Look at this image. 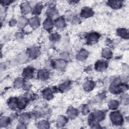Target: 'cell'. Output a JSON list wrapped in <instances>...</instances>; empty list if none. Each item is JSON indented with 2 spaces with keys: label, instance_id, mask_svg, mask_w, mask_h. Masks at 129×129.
<instances>
[{
  "label": "cell",
  "instance_id": "d590c367",
  "mask_svg": "<svg viewBox=\"0 0 129 129\" xmlns=\"http://www.w3.org/2000/svg\"><path fill=\"white\" fill-rule=\"evenodd\" d=\"M52 36V40H56L57 39V37H58V36L56 34H54Z\"/></svg>",
  "mask_w": 129,
  "mask_h": 129
},
{
  "label": "cell",
  "instance_id": "8d00e7d4",
  "mask_svg": "<svg viewBox=\"0 0 129 129\" xmlns=\"http://www.w3.org/2000/svg\"><path fill=\"white\" fill-rule=\"evenodd\" d=\"M16 22L15 20H12V21H11L10 24H11V25H13H13H14L15 24H16Z\"/></svg>",
  "mask_w": 129,
  "mask_h": 129
},
{
  "label": "cell",
  "instance_id": "2e32d148",
  "mask_svg": "<svg viewBox=\"0 0 129 129\" xmlns=\"http://www.w3.org/2000/svg\"><path fill=\"white\" fill-rule=\"evenodd\" d=\"M119 106V103L115 100H112L109 103V107L111 110H115L116 108H118Z\"/></svg>",
  "mask_w": 129,
  "mask_h": 129
},
{
  "label": "cell",
  "instance_id": "7402d4cb",
  "mask_svg": "<svg viewBox=\"0 0 129 129\" xmlns=\"http://www.w3.org/2000/svg\"><path fill=\"white\" fill-rule=\"evenodd\" d=\"M102 55L106 58H110L111 55V53L110 50L108 49V48H105V49L103 50V52H102Z\"/></svg>",
  "mask_w": 129,
  "mask_h": 129
},
{
  "label": "cell",
  "instance_id": "d6986e66",
  "mask_svg": "<svg viewBox=\"0 0 129 129\" xmlns=\"http://www.w3.org/2000/svg\"><path fill=\"white\" fill-rule=\"evenodd\" d=\"M27 59V56L25 54L21 55H19L18 57L17 58V62H18L19 63H23Z\"/></svg>",
  "mask_w": 129,
  "mask_h": 129
},
{
  "label": "cell",
  "instance_id": "1f68e13d",
  "mask_svg": "<svg viewBox=\"0 0 129 129\" xmlns=\"http://www.w3.org/2000/svg\"><path fill=\"white\" fill-rule=\"evenodd\" d=\"M20 119H21V120L23 121V122H27L28 119H29V118H28V115L26 114H24L21 115V117H20Z\"/></svg>",
  "mask_w": 129,
  "mask_h": 129
},
{
  "label": "cell",
  "instance_id": "9c48e42d",
  "mask_svg": "<svg viewBox=\"0 0 129 129\" xmlns=\"http://www.w3.org/2000/svg\"><path fill=\"white\" fill-rule=\"evenodd\" d=\"M119 34L123 38H128L129 37L128 32L124 29H120L118 30Z\"/></svg>",
  "mask_w": 129,
  "mask_h": 129
},
{
  "label": "cell",
  "instance_id": "4dcf8cb0",
  "mask_svg": "<svg viewBox=\"0 0 129 129\" xmlns=\"http://www.w3.org/2000/svg\"><path fill=\"white\" fill-rule=\"evenodd\" d=\"M22 84H23L22 80L21 79H17V80H16L15 81V86L17 87H19L20 86H21Z\"/></svg>",
  "mask_w": 129,
  "mask_h": 129
},
{
  "label": "cell",
  "instance_id": "83f0119b",
  "mask_svg": "<svg viewBox=\"0 0 129 129\" xmlns=\"http://www.w3.org/2000/svg\"><path fill=\"white\" fill-rule=\"evenodd\" d=\"M18 105V106H19V107L20 108H23L24 107V106H25V100L23 99H20L19 101Z\"/></svg>",
  "mask_w": 129,
  "mask_h": 129
},
{
  "label": "cell",
  "instance_id": "d4e9b609",
  "mask_svg": "<svg viewBox=\"0 0 129 129\" xmlns=\"http://www.w3.org/2000/svg\"><path fill=\"white\" fill-rule=\"evenodd\" d=\"M9 124V119L7 117H4L1 120V127H6Z\"/></svg>",
  "mask_w": 129,
  "mask_h": 129
},
{
  "label": "cell",
  "instance_id": "9a60e30c",
  "mask_svg": "<svg viewBox=\"0 0 129 129\" xmlns=\"http://www.w3.org/2000/svg\"><path fill=\"white\" fill-rule=\"evenodd\" d=\"M44 97L47 99H50L52 97V94L50 89H46L44 92L43 93Z\"/></svg>",
  "mask_w": 129,
  "mask_h": 129
},
{
  "label": "cell",
  "instance_id": "44dd1931",
  "mask_svg": "<svg viewBox=\"0 0 129 129\" xmlns=\"http://www.w3.org/2000/svg\"><path fill=\"white\" fill-rule=\"evenodd\" d=\"M26 23V21L25 18L23 17H21L19 19L18 22V26L20 28H23L25 25Z\"/></svg>",
  "mask_w": 129,
  "mask_h": 129
},
{
  "label": "cell",
  "instance_id": "ac0fdd59",
  "mask_svg": "<svg viewBox=\"0 0 129 129\" xmlns=\"http://www.w3.org/2000/svg\"><path fill=\"white\" fill-rule=\"evenodd\" d=\"M38 75L40 78L42 79H45L48 77V74L46 71L44 70H41L38 73Z\"/></svg>",
  "mask_w": 129,
  "mask_h": 129
},
{
  "label": "cell",
  "instance_id": "52a82bcc",
  "mask_svg": "<svg viewBox=\"0 0 129 129\" xmlns=\"http://www.w3.org/2000/svg\"><path fill=\"white\" fill-rule=\"evenodd\" d=\"M66 63L63 60H58L55 63V67L60 70H63L65 68Z\"/></svg>",
  "mask_w": 129,
  "mask_h": 129
},
{
  "label": "cell",
  "instance_id": "e575fe53",
  "mask_svg": "<svg viewBox=\"0 0 129 129\" xmlns=\"http://www.w3.org/2000/svg\"><path fill=\"white\" fill-rule=\"evenodd\" d=\"M61 57L63 58L67 59V58H68V54H67L66 53H64V54L61 55Z\"/></svg>",
  "mask_w": 129,
  "mask_h": 129
},
{
  "label": "cell",
  "instance_id": "d6a6232c",
  "mask_svg": "<svg viewBox=\"0 0 129 129\" xmlns=\"http://www.w3.org/2000/svg\"><path fill=\"white\" fill-rule=\"evenodd\" d=\"M16 105H17V103H16V100L14 99H12L9 102V106L12 108L15 107L16 106Z\"/></svg>",
  "mask_w": 129,
  "mask_h": 129
},
{
  "label": "cell",
  "instance_id": "7a4b0ae2",
  "mask_svg": "<svg viewBox=\"0 0 129 129\" xmlns=\"http://www.w3.org/2000/svg\"><path fill=\"white\" fill-rule=\"evenodd\" d=\"M107 67V64L103 61H99L96 64V68L98 71H103Z\"/></svg>",
  "mask_w": 129,
  "mask_h": 129
},
{
  "label": "cell",
  "instance_id": "3957f363",
  "mask_svg": "<svg viewBox=\"0 0 129 129\" xmlns=\"http://www.w3.org/2000/svg\"><path fill=\"white\" fill-rule=\"evenodd\" d=\"M82 16L84 17H90L93 15L92 11L88 8H85L82 11Z\"/></svg>",
  "mask_w": 129,
  "mask_h": 129
},
{
  "label": "cell",
  "instance_id": "4fadbf2b",
  "mask_svg": "<svg viewBox=\"0 0 129 129\" xmlns=\"http://www.w3.org/2000/svg\"><path fill=\"white\" fill-rule=\"evenodd\" d=\"M22 10L24 13H28L31 10V7L28 4L24 3L22 5Z\"/></svg>",
  "mask_w": 129,
  "mask_h": 129
},
{
  "label": "cell",
  "instance_id": "836d02e7",
  "mask_svg": "<svg viewBox=\"0 0 129 129\" xmlns=\"http://www.w3.org/2000/svg\"><path fill=\"white\" fill-rule=\"evenodd\" d=\"M88 112V107L87 106H85V107L83 109V114H85V115H86V114H87Z\"/></svg>",
  "mask_w": 129,
  "mask_h": 129
},
{
  "label": "cell",
  "instance_id": "8fae6325",
  "mask_svg": "<svg viewBox=\"0 0 129 129\" xmlns=\"http://www.w3.org/2000/svg\"><path fill=\"white\" fill-rule=\"evenodd\" d=\"M94 87V84L91 81H87L84 84V88L87 91L92 90Z\"/></svg>",
  "mask_w": 129,
  "mask_h": 129
},
{
  "label": "cell",
  "instance_id": "4316f807",
  "mask_svg": "<svg viewBox=\"0 0 129 129\" xmlns=\"http://www.w3.org/2000/svg\"><path fill=\"white\" fill-rule=\"evenodd\" d=\"M38 51L35 48H32L29 51V55L31 57H34V56L37 55Z\"/></svg>",
  "mask_w": 129,
  "mask_h": 129
},
{
  "label": "cell",
  "instance_id": "f1b7e54d",
  "mask_svg": "<svg viewBox=\"0 0 129 129\" xmlns=\"http://www.w3.org/2000/svg\"><path fill=\"white\" fill-rule=\"evenodd\" d=\"M69 84L68 83H64L62 85H61L60 86V90L62 91H64L66 90V89H67L69 88Z\"/></svg>",
  "mask_w": 129,
  "mask_h": 129
},
{
  "label": "cell",
  "instance_id": "603a6c76",
  "mask_svg": "<svg viewBox=\"0 0 129 129\" xmlns=\"http://www.w3.org/2000/svg\"><path fill=\"white\" fill-rule=\"evenodd\" d=\"M56 26L58 28H63L64 26V20L62 19H60L58 20L55 22Z\"/></svg>",
  "mask_w": 129,
  "mask_h": 129
},
{
  "label": "cell",
  "instance_id": "74e56055",
  "mask_svg": "<svg viewBox=\"0 0 129 129\" xmlns=\"http://www.w3.org/2000/svg\"><path fill=\"white\" fill-rule=\"evenodd\" d=\"M29 86L28 85H24V86H23L24 89H25V90L28 89L29 88Z\"/></svg>",
  "mask_w": 129,
  "mask_h": 129
},
{
  "label": "cell",
  "instance_id": "ba28073f",
  "mask_svg": "<svg viewBox=\"0 0 129 129\" xmlns=\"http://www.w3.org/2000/svg\"><path fill=\"white\" fill-rule=\"evenodd\" d=\"M43 26L44 28H46V29H50L53 26V24H52V22L50 19H46L44 22Z\"/></svg>",
  "mask_w": 129,
  "mask_h": 129
},
{
  "label": "cell",
  "instance_id": "8992f818",
  "mask_svg": "<svg viewBox=\"0 0 129 129\" xmlns=\"http://www.w3.org/2000/svg\"><path fill=\"white\" fill-rule=\"evenodd\" d=\"M87 55V52L85 50H82L78 54L77 58L79 60H84L85 59Z\"/></svg>",
  "mask_w": 129,
  "mask_h": 129
},
{
  "label": "cell",
  "instance_id": "e0dca14e",
  "mask_svg": "<svg viewBox=\"0 0 129 129\" xmlns=\"http://www.w3.org/2000/svg\"><path fill=\"white\" fill-rule=\"evenodd\" d=\"M66 121H67V120L65 118H64V116H59V118H58L57 123L59 125V126H63L66 123Z\"/></svg>",
  "mask_w": 129,
  "mask_h": 129
},
{
  "label": "cell",
  "instance_id": "484cf974",
  "mask_svg": "<svg viewBox=\"0 0 129 129\" xmlns=\"http://www.w3.org/2000/svg\"><path fill=\"white\" fill-rule=\"evenodd\" d=\"M47 15L50 16L51 17H53L54 15L56 14V11L53 8H50L47 11Z\"/></svg>",
  "mask_w": 129,
  "mask_h": 129
},
{
  "label": "cell",
  "instance_id": "5b68a950",
  "mask_svg": "<svg viewBox=\"0 0 129 129\" xmlns=\"http://www.w3.org/2000/svg\"><path fill=\"white\" fill-rule=\"evenodd\" d=\"M99 38V35L96 33H91L88 36V41L91 42H96Z\"/></svg>",
  "mask_w": 129,
  "mask_h": 129
},
{
  "label": "cell",
  "instance_id": "ffe728a7",
  "mask_svg": "<svg viewBox=\"0 0 129 129\" xmlns=\"http://www.w3.org/2000/svg\"><path fill=\"white\" fill-rule=\"evenodd\" d=\"M94 116L96 120H101L103 119L104 114L101 112L97 111L94 113Z\"/></svg>",
  "mask_w": 129,
  "mask_h": 129
},
{
  "label": "cell",
  "instance_id": "7c38bea8",
  "mask_svg": "<svg viewBox=\"0 0 129 129\" xmlns=\"http://www.w3.org/2000/svg\"><path fill=\"white\" fill-rule=\"evenodd\" d=\"M30 24L32 27L33 28H36L39 25V21L37 18H34L30 20Z\"/></svg>",
  "mask_w": 129,
  "mask_h": 129
},
{
  "label": "cell",
  "instance_id": "30bf717a",
  "mask_svg": "<svg viewBox=\"0 0 129 129\" xmlns=\"http://www.w3.org/2000/svg\"><path fill=\"white\" fill-rule=\"evenodd\" d=\"M68 115L71 118H74L77 115V111L75 108H71L68 110Z\"/></svg>",
  "mask_w": 129,
  "mask_h": 129
},
{
  "label": "cell",
  "instance_id": "5bb4252c",
  "mask_svg": "<svg viewBox=\"0 0 129 129\" xmlns=\"http://www.w3.org/2000/svg\"><path fill=\"white\" fill-rule=\"evenodd\" d=\"M108 3L110 4V5L112 8H118L120 7L121 4H122V3L120 1H110L108 2Z\"/></svg>",
  "mask_w": 129,
  "mask_h": 129
},
{
  "label": "cell",
  "instance_id": "277c9868",
  "mask_svg": "<svg viewBox=\"0 0 129 129\" xmlns=\"http://www.w3.org/2000/svg\"><path fill=\"white\" fill-rule=\"evenodd\" d=\"M33 70L31 68H26L24 70L23 75L26 78H30L33 74Z\"/></svg>",
  "mask_w": 129,
  "mask_h": 129
},
{
  "label": "cell",
  "instance_id": "6da1fadb",
  "mask_svg": "<svg viewBox=\"0 0 129 129\" xmlns=\"http://www.w3.org/2000/svg\"><path fill=\"white\" fill-rule=\"evenodd\" d=\"M111 119L112 122L116 124H120L122 122V115L118 112H112L111 114Z\"/></svg>",
  "mask_w": 129,
  "mask_h": 129
},
{
  "label": "cell",
  "instance_id": "cb8c5ba5",
  "mask_svg": "<svg viewBox=\"0 0 129 129\" xmlns=\"http://www.w3.org/2000/svg\"><path fill=\"white\" fill-rule=\"evenodd\" d=\"M39 127L41 129H46L49 127V124L45 120H42L40 122L39 124Z\"/></svg>",
  "mask_w": 129,
  "mask_h": 129
},
{
  "label": "cell",
  "instance_id": "f546056e",
  "mask_svg": "<svg viewBox=\"0 0 129 129\" xmlns=\"http://www.w3.org/2000/svg\"><path fill=\"white\" fill-rule=\"evenodd\" d=\"M41 6L39 5H37L35 7L34 9L33 10V12L35 14H38L40 13V12L41 11Z\"/></svg>",
  "mask_w": 129,
  "mask_h": 129
}]
</instances>
